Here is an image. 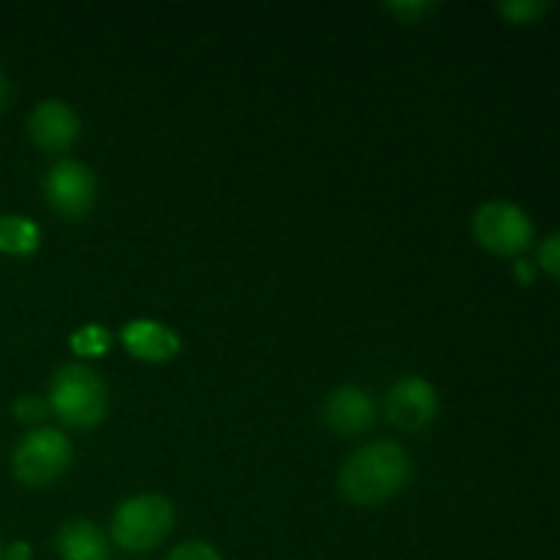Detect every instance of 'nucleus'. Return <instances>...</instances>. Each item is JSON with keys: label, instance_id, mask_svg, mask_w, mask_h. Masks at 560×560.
<instances>
[{"label": "nucleus", "instance_id": "2eb2a0df", "mask_svg": "<svg viewBox=\"0 0 560 560\" xmlns=\"http://www.w3.org/2000/svg\"><path fill=\"white\" fill-rule=\"evenodd\" d=\"M386 9L394 11L399 22L416 25V22L424 20L427 14H432V11L438 9V3H430V0H399V3H388Z\"/></svg>", "mask_w": 560, "mask_h": 560}, {"label": "nucleus", "instance_id": "7ed1b4c3", "mask_svg": "<svg viewBox=\"0 0 560 560\" xmlns=\"http://www.w3.org/2000/svg\"><path fill=\"white\" fill-rule=\"evenodd\" d=\"M175 523L173 503L164 495H135L120 503L113 514L115 545L131 552H145L162 545Z\"/></svg>", "mask_w": 560, "mask_h": 560}, {"label": "nucleus", "instance_id": "412c9836", "mask_svg": "<svg viewBox=\"0 0 560 560\" xmlns=\"http://www.w3.org/2000/svg\"><path fill=\"white\" fill-rule=\"evenodd\" d=\"M517 277L523 279V282H530V279H534V271H530L525 262H517Z\"/></svg>", "mask_w": 560, "mask_h": 560}, {"label": "nucleus", "instance_id": "f03ea898", "mask_svg": "<svg viewBox=\"0 0 560 560\" xmlns=\"http://www.w3.org/2000/svg\"><path fill=\"white\" fill-rule=\"evenodd\" d=\"M49 408L66 427L91 430L107 413V386L91 366L66 364L49 383Z\"/></svg>", "mask_w": 560, "mask_h": 560}, {"label": "nucleus", "instance_id": "0eeeda50", "mask_svg": "<svg viewBox=\"0 0 560 560\" xmlns=\"http://www.w3.org/2000/svg\"><path fill=\"white\" fill-rule=\"evenodd\" d=\"M386 416L397 430L421 432L435 421L438 394L424 377H402L386 394Z\"/></svg>", "mask_w": 560, "mask_h": 560}, {"label": "nucleus", "instance_id": "ddd939ff", "mask_svg": "<svg viewBox=\"0 0 560 560\" xmlns=\"http://www.w3.org/2000/svg\"><path fill=\"white\" fill-rule=\"evenodd\" d=\"M71 348L80 355H104L109 350V334L102 326H85L71 337Z\"/></svg>", "mask_w": 560, "mask_h": 560}, {"label": "nucleus", "instance_id": "1a4fd4ad", "mask_svg": "<svg viewBox=\"0 0 560 560\" xmlns=\"http://www.w3.org/2000/svg\"><path fill=\"white\" fill-rule=\"evenodd\" d=\"M326 424L339 435H361L375 421V405L361 386H339L326 399Z\"/></svg>", "mask_w": 560, "mask_h": 560}, {"label": "nucleus", "instance_id": "f3484780", "mask_svg": "<svg viewBox=\"0 0 560 560\" xmlns=\"http://www.w3.org/2000/svg\"><path fill=\"white\" fill-rule=\"evenodd\" d=\"M539 266L545 268L547 273H552V277L560 279V233L550 235V238H547L545 244H541Z\"/></svg>", "mask_w": 560, "mask_h": 560}, {"label": "nucleus", "instance_id": "4468645a", "mask_svg": "<svg viewBox=\"0 0 560 560\" xmlns=\"http://www.w3.org/2000/svg\"><path fill=\"white\" fill-rule=\"evenodd\" d=\"M495 9L512 25H525V22H534L536 16L545 14L547 3H541V0H509V3H498Z\"/></svg>", "mask_w": 560, "mask_h": 560}, {"label": "nucleus", "instance_id": "aec40b11", "mask_svg": "<svg viewBox=\"0 0 560 560\" xmlns=\"http://www.w3.org/2000/svg\"><path fill=\"white\" fill-rule=\"evenodd\" d=\"M5 104H9V80L0 74V113L5 109Z\"/></svg>", "mask_w": 560, "mask_h": 560}, {"label": "nucleus", "instance_id": "dca6fc26", "mask_svg": "<svg viewBox=\"0 0 560 560\" xmlns=\"http://www.w3.org/2000/svg\"><path fill=\"white\" fill-rule=\"evenodd\" d=\"M167 560H222V556L206 541H184L170 552Z\"/></svg>", "mask_w": 560, "mask_h": 560}, {"label": "nucleus", "instance_id": "6ab92c4d", "mask_svg": "<svg viewBox=\"0 0 560 560\" xmlns=\"http://www.w3.org/2000/svg\"><path fill=\"white\" fill-rule=\"evenodd\" d=\"M5 560H31V547H27L25 541H16V545H11L9 552H5Z\"/></svg>", "mask_w": 560, "mask_h": 560}, {"label": "nucleus", "instance_id": "39448f33", "mask_svg": "<svg viewBox=\"0 0 560 560\" xmlns=\"http://www.w3.org/2000/svg\"><path fill=\"white\" fill-rule=\"evenodd\" d=\"M474 235L487 252L501 257L523 255L534 241V224L523 208L512 202H485L474 213Z\"/></svg>", "mask_w": 560, "mask_h": 560}, {"label": "nucleus", "instance_id": "a211bd4d", "mask_svg": "<svg viewBox=\"0 0 560 560\" xmlns=\"http://www.w3.org/2000/svg\"><path fill=\"white\" fill-rule=\"evenodd\" d=\"M14 413L20 416L22 421H38L44 419V413H47V405L36 397H25L14 405Z\"/></svg>", "mask_w": 560, "mask_h": 560}, {"label": "nucleus", "instance_id": "6e6552de", "mask_svg": "<svg viewBox=\"0 0 560 560\" xmlns=\"http://www.w3.org/2000/svg\"><path fill=\"white\" fill-rule=\"evenodd\" d=\"M27 135L44 151H66L80 137V118L74 109L58 98H47L38 104L27 120Z\"/></svg>", "mask_w": 560, "mask_h": 560}, {"label": "nucleus", "instance_id": "423d86ee", "mask_svg": "<svg viewBox=\"0 0 560 560\" xmlns=\"http://www.w3.org/2000/svg\"><path fill=\"white\" fill-rule=\"evenodd\" d=\"M44 195H47L49 208L58 217L77 222L91 213L96 202V175L88 164L74 162V159H60L52 164L44 180Z\"/></svg>", "mask_w": 560, "mask_h": 560}, {"label": "nucleus", "instance_id": "4be33fe9", "mask_svg": "<svg viewBox=\"0 0 560 560\" xmlns=\"http://www.w3.org/2000/svg\"><path fill=\"white\" fill-rule=\"evenodd\" d=\"M0 560H3V547H0Z\"/></svg>", "mask_w": 560, "mask_h": 560}, {"label": "nucleus", "instance_id": "9d476101", "mask_svg": "<svg viewBox=\"0 0 560 560\" xmlns=\"http://www.w3.org/2000/svg\"><path fill=\"white\" fill-rule=\"evenodd\" d=\"M126 350H129L135 359L151 361V364H162L178 355L180 339L173 328L162 326L156 320H131L126 323L124 331H120Z\"/></svg>", "mask_w": 560, "mask_h": 560}, {"label": "nucleus", "instance_id": "20e7f679", "mask_svg": "<svg viewBox=\"0 0 560 560\" xmlns=\"http://www.w3.org/2000/svg\"><path fill=\"white\" fill-rule=\"evenodd\" d=\"M69 463L71 443L66 441L63 432L42 427V430H33L22 438L14 452V459H11V468H14V476L22 485L47 487L58 476H63Z\"/></svg>", "mask_w": 560, "mask_h": 560}, {"label": "nucleus", "instance_id": "f257e3e1", "mask_svg": "<svg viewBox=\"0 0 560 560\" xmlns=\"http://www.w3.org/2000/svg\"><path fill=\"white\" fill-rule=\"evenodd\" d=\"M408 476L410 459L405 448L392 441H377L350 454L339 474V487L355 506H381L402 490Z\"/></svg>", "mask_w": 560, "mask_h": 560}, {"label": "nucleus", "instance_id": "f8f14e48", "mask_svg": "<svg viewBox=\"0 0 560 560\" xmlns=\"http://www.w3.org/2000/svg\"><path fill=\"white\" fill-rule=\"evenodd\" d=\"M42 244V230L27 217H0V252L27 257Z\"/></svg>", "mask_w": 560, "mask_h": 560}, {"label": "nucleus", "instance_id": "9b49d317", "mask_svg": "<svg viewBox=\"0 0 560 560\" xmlns=\"http://www.w3.org/2000/svg\"><path fill=\"white\" fill-rule=\"evenodd\" d=\"M58 552L63 560H109V547L91 520H71L58 530Z\"/></svg>", "mask_w": 560, "mask_h": 560}]
</instances>
